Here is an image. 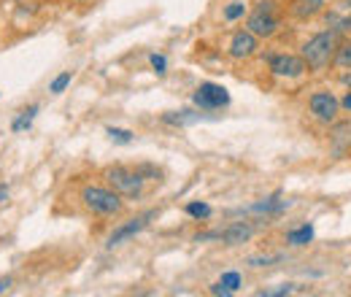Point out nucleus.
Returning a JSON list of instances; mask_svg holds the SVG:
<instances>
[{"label":"nucleus","instance_id":"nucleus-15","mask_svg":"<svg viewBox=\"0 0 351 297\" xmlns=\"http://www.w3.org/2000/svg\"><path fill=\"white\" fill-rule=\"evenodd\" d=\"M332 68L338 73L349 71L351 68V36H343L341 43H338V51H335V60H332Z\"/></svg>","mask_w":351,"mask_h":297},{"label":"nucleus","instance_id":"nucleus-11","mask_svg":"<svg viewBox=\"0 0 351 297\" xmlns=\"http://www.w3.org/2000/svg\"><path fill=\"white\" fill-rule=\"evenodd\" d=\"M327 141H330V154L335 160H346L351 157V122L349 119H338L327 128Z\"/></svg>","mask_w":351,"mask_h":297},{"label":"nucleus","instance_id":"nucleus-4","mask_svg":"<svg viewBox=\"0 0 351 297\" xmlns=\"http://www.w3.org/2000/svg\"><path fill=\"white\" fill-rule=\"evenodd\" d=\"M103 184L111 187L125 200H138L143 195L146 178L130 165H108V168H103Z\"/></svg>","mask_w":351,"mask_h":297},{"label":"nucleus","instance_id":"nucleus-8","mask_svg":"<svg viewBox=\"0 0 351 297\" xmlns=\"http://www.w3.org/2000/svg\"><path fill=\"white\" fill-rule=\"evenodd\" d=\"M278 198H281V192H276V195H270V198H265V200H257V203H252V206H243V209L230 211V213L249 216V219H254V222H270V219H278L281 213L292 206L289 200H278Z\"/></svg>","mask_w":351,"mask_h":297},{"label":"nucleus","instance_id":"nucleus-27","mask_svg":"<svg viewBox=\"0 0 351 297\" xmlns=\"http://www.w3.org/2000/svg\"><path fill=\"white\" fill-rule=\"evenodd\" d=\"M341 111H343V114H351V89H346V95L341 97Z\"/></svg>","mask_w":351,"mask_h":297},{"label":"nucleus","instance_id":"nucleus-23","mask_svg":"<svg viewBox=\"0 0 351 297\" xmlns=\"http://www.w3.org/2000/svg\"><path fill=\"white\" fill-rule=\"evenodd\" d=\"M135 170H138L146 181H149V178H160V176H162V170L154 168V165H135Z\"/></svg>","mask_w":351,"mask_h":297},{"label":"nucleus","instance_id":"nucleus-12","mask_svg":"<svg viewBox=\"0 0 351 297\" xmlns=\"http://www.w3.org/2000/svg\"><path fill=\"white\" fill-rule=\"evenodd\" d=\"M157 216V211H146V213H138L135 219H130L128 224H119L111 235H108V241H106V246L108 249H114V246H119V243H125V241H130L132 235H138L141 230H146L149 227V222Z\"/></svg>","mask_w":351,"mask_h":297},{"label":"nucleus","instance_id":"nucleus-32","mask_svg":"<svg viewBox=\"0 0 351 297\" xmlns=\"http://www.w3.org/2000/svg\"><path fill=\"white\" fill-rule=\"evenodd\" d=\"M73 3H76V5H84V3H89V0H73Z\"/></svg>","mask_w":351,"mask_h":297},{"label":"nucleus","instance_id":"nucleus-5","mask_svg":"<svg viewBox=\"0 0 351 297\" xmlns=\"http://www.w3.org/2000/svg\"><path fill=\"white\" fill-rule=\"evenodd\" d=\"M260 224L257 222H230L224 227L217 230H208V233H197L195 235V243H221V246H241V243H249L254 235H257Z\"/></svg>","mask_w":351,"mask_h":297},{"label":"nucleus","instance_id":"nucleus-31","mask_svg":"<svg viewBox=\"0 0 351 297\" xmlns=\"http://www.w3.org/2000/svg\"><path fill=\"white\" fill-rule=\"evenodd\" d=\"M341 8H343V11H351V0H341Z\"/></svg>","mask_w":351,"mask_h":297},{"label":"nucleus","instance_id":"nucleus-26","mask_svg":"<svg viewBox=\"0 0 351 297\" xmlns=\"http://www.w3.org/2000/svg\"><path fill=\"white\" fill-rule=\"evenodd\" d=\"M341 36H351V11H346V16L341 19V27H338Z\"/></svg>","mask_w":351,"mask_h":297},{"label":"nucleus","instance_id":"nucleus-20","mask_svg":"<svg viewBox=\"0 0 351 297\" xmlns=\"http://www.w3.org/2000/svg\"><path fill=\"white\" fill-rule=\"evenodd\" d=\"M184 211L189 213V216H192V219H197V222H200V219H203V222H206V219H211V206H206V203H186V209H184Z\"/></svg>","mask_w":351,"mask_h":297},{"label":"nucleus","instance_id":"nucleus-14","mask_svg":"<svg viewBox=\"0 0 351 297\" xmlns=\"http://www.w3.org/2000/svg\"><path fill=\"white\" fill-rule=\"evenodd\" d=\"M200 119H206V114H200V111H189V108H184V111H168V114H162V122H165V125H176V128H184V125H195V122H200Z\"/></svg>","mask_w":351,"mask_h":297},{"label":"nucleus","instance_id":"nucleus-28","mask_svg":"<svg viewBox=\"0 0 351 297\" xmlns=\"http://www.w3.org/2000/svg\"><path fill=\"white\" fill-rule=\"evenodd\" d=\"M338 82L346 86V89H351V68L349 71H343V73H338Z\"/></svg>","mask_w":351,"mask_h":297},{"label":"nucleus","instance_id":"nucleus-29","mask_svg":"<svg viewBox=\"0 0 351 297\" xmlns=\"http://www.w3.org/2000/svg\"><path fill=\"white\" fill-rule=\"evenodd\" d=\"M8 287H11V278H0V295H3Z\"/></svg>","mask_w":351,"mask_h":297},{"label":"nucleus","instance_id":"nucleus-18","mask_svg":"<svg viewBox=\"0 0 351 297\" xmlns=\"http://www.w3.org/2000/svg\"><path fill=\"white\" fill-rule=\"evenodd\" d=\"M36 111H38V106H30V108L19 111V117L14 119L11 130H14V132H22V130H27V128H30V122H33V117H36Z\"/></svg>","mask_w":351,"mask_h":297},{"label":"nucleus","instance_id":"nucleus-7","mask_svg":"<svg viewBox=\"0 0 351 297\" xmlns=\"http://www.w3.org/2000/svg\"><path fill=\"white\" fill-rule=\"evenodd\" d=\"M265 62H267V71L270 76L276 79H284V82H298L308 73L306 60L300 54H289V51H273V54H265Z\"/></svg>","mask_w":351,"mask_h":297},{"label":"nucleus","instance_id":"nucleus-24","mask_svg":"<svg viewBox=\"0 0 351 297\" xmlns=\"http://www.w3.org/2000/svg\"><path fill=\"white\" fill-rule=\"evenodd\" d=\"M295 289H292V284H287V287H278V289H263L260 295L263 297H281V295H292Z\"/></svg>","mask_w":351,"mask_h":297},{"label":"nucleus","instance_id":"nucleus-13","mask_svg":"<svg viewBox=\"0 0 351 297\" xmlns=\"http://www.w3.org/2000/svg\"><path fill=\"white\" fill-rule=\"evenodd\" d=\"M324 8H327V0H289L287 16L295 22H311V19L322 16Z\"/></svg>","mask_w":351,"mask_h":297},{"label":"nucleus","instance_id":"nucleus-25","mask_svg":"<svg viewBox=\"0 0 351 297\" xmlns=\"http://www.w3.org/2000/svg\"><path fill=\"white\" fill-rule=\"evenodd\" d=\"M149 62H152V68H154L160 76L165 73V57H162V54H152V57H149Z\"/></svg>","mask_w":351,"mask_h":297},{"label":"nucleus","instance_id":"nucleus-21","mask_svg":"<svg viewBox=\"0 0 351 297\" xmlns=\"http://www.w3.org/2000/svg\"><path fill=\"white\" fill-rule=\"evenodd\" d=\"M71 82H73V73H71V71H65V73H60V76L49 84V92H51V95H62V92H65V86L71 84Z\"/></svg>","mask_w":351,"mask_h":297},{"label":"nucleus","instance_id":"nucleus-2","mask_svg":"<svg viewBox=\"0 0 351 297\" xmlns=\"http://www.w3.org/2000/svg\"><path fill=\"white\" fill-rule=\"evenodd\" d=\"M284 22L287 8L278 5V0H260L246 16V30H252L260 41H270L284 30Z\"/></svg>","mask_w":351,"mask_h":297},{"label":"nucleus","instance_id":"nucleus-6","mask_svg":"<svg viewBox=\"0 0 351 297\" xmlns=\"http://www.w3.org/2000/svg\"><path fill=\"white\" fill-rule=\"evenodd\" d=\"M341 97L335 95V92H330V89H316V92H311L308 95V117L316 122V125H322V128H330L332 122H338L341 119Z\"/></svg>","mask_w":351,"mask_h":297},{"label":"nucleus","instance_id":"nucleus-10","mask_svg":"<svg viewBox=\"0 0 351 297\" xmlns=\"http://www.w3.org/2000/svg\"><path fill=\"white\" fill-rule=\"evenodd\" d=\"M192 103H195L200 111H219L224 106H230V95H227V89L221 84L206 82V84H200L195 89Z\"/></svg>","mask_w":351,"mask_h":297},{"label":"nucleus","instance_id":"nucleus-9","mask_svg":"<svg viewBox=\"0 0 351 297\" xmlns=\"http://www.w3.org/2000/svg\"><path fill=\"white\" fill-rule=\"evenodd\" d=\"M227 57L230 60H235V62H243V60H252V57H257V51H260V38L252 33V30H235L232 36H230V41H227Z\"/></svg>","mask_w":351,"mask_h":297},{"label":"nucleus","instance_id":"nucleus-16","mask_svg":"<svg viewBox=\"0 0 351 297\" xmlns=\"http://www.w3.org/2000/svg\"><path fill=\"white\" fill-rule=\"evenodd\" d=\"M311 241H313V227L311 224H303V227L287 233V243L289 246H308Z\"/></svg>","mask_w":351,"mask_h":297},{"label":"nucleus","instance_id":"nucleus-17","mask_svg":"<svg viewBox=\"0 0 351 297\" xmlns=\"http://www.w3.org/2000/svg\"><path fill=\"white\" fill-rule=\"evenodd\" d=\"M287 254L284 252H278V254H254L246 259V265L249 268H270V265H278V262H284Z\"/></svg>","mask_w":351,"mask_h":297},{"label":"nucleus","instance_id":"nucleus-1","mask_svg":"<svg viewBox=\"0 0 351 297\" xmlns=\"http://www.w3.org/2000/svg\"><path fill=\"white\" fill-rule=\"evenodd\" d=\"M341 33L335 30H322V33H313L308 41H303L300 46V57L306 60L308 73H324L332 68V60H335V51H338V43H341Z\"/></svg>","mask_w":351,"mask_h":297},{"label":"nucleus","instance_id":"nucleus-30","mask_svg":"<svg viewBox=\"0 0 351 297\" xmlns=\"http://www.w3.org/2000/svg\"><path fill=\"white\" fill-rule=\"evenodd\" d=\"M5 198H8V187H5V184H0V203H3Z\"/></svg>","mask_w":351,"mask_h":297},{"label":"nucleus","instance_id":"nucleus-22","mask_svg":"<svg viewBox=\"0 0 351 297\" xmlns=\"http://www.w3.org/2000/svg\"><path fill=\"white\" fill-rule=\"evenodd\" d=\"M106 132H108V135H111V141H117V143H132V141H135V132H132V130L108 128Z\"/></svg>","mask_w":351,"mask_h":297},{"label":"nucleus","instance_id":"nucleus-19","mask_svg":"<svg viewBox=\"0 0 351 297\" xmlns=\"http://www.w3.org/2000/svg\"><path fill=\"white\" fill-rule=\"evenodd\" d=\"M243 14H246V3H241V0L230 3V5L221 11V16H224L227 22H238V19H243Z\"/></svg>","mask_w":351,"mask_h":297},{"label":"nucleus","instance_id":"nucleus-3","mask_svg":"<svg viewBox=\"0 0 351 297\" xmlns=\"http://www.w3.org/2000/svg\"><path fill=\"white\" fill-rule=\"evenodd\" d=\"M82 206L97 219H117L125 213V198L106 184H84L79 192Z\"/></svg>","mask_w":351,"mask_h":297}]
</instances>
